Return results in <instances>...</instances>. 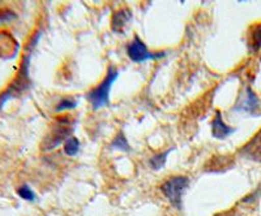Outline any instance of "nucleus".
Wrapping results in <instances>:
<instances>
[{"label":"nucleus","mask_w":261,"mask_h":216,"mask_svg":"<svg viewBox=\"0 0 261 216\" xmlns=\"http://www.w3.org/2000/svg\"><path fill=\"white\" fill-rule=\"evenodd\" d=\"M74 120L69 115L63 116L57 118L53 127L50 128L48 133L46 134L43 141H42L41 148L42 151H50L57 148L62 142H65L73 133Z\"/></svg>","instance_id":"obj_1"},{"label":"nucleus","mask_w":261,"mask_h":216,"mask_svg":"<svg viewBox=\"0 0 261 216\" xmlns=\"http://www.w3.org/2000/svg\"><path fill=\"white\" fill-rule=\"evenodd\" d=\"M118 77V69H115L114 67H110V68L107 69L106 77L103 78V81L97 87H94V89L88 92V99L92 103L94 110H99V108L109 104V102H110L111 86H113V83L115 82Z\"/></svg>","instance_id":"obj_2"},{"label":"nucleus","mask_w":261,"mask_h":216,"mask_svg":"<svg viewBox=\"0 0 261 216\" xmlns=\"http://www.w3.org/2000/svg\"><path fill=\"white\" fill-rule=\"evenodd\" d=\"M190 185V180L186 176H176L171 177L161 185V192L163 196L169 199L170 203L176 208L181 210V201H183V194L186 189Z\"/></svg>","instance_id":"obj_3"},{"label":"nucleus","mask_w":261,"mask_h":216,"mask_svg":"<svg viewBox=\"0 0 261 216\" xmlns=\"http://www.w3.org/2000/svg\"><path fill=\"white\" fill-rule=\"evenodd\" d=\"M127 53L128 56H129V59L135 63H144L146 61V60L158 59V57H163L166 55V52H149L145 43H144L139 37H135L134 41L128 45Z\"/></svg>","instance_id":"obj_4"},{"label":"nucleus","mask_w":261,"mask_h":216,"mask_svg":"<svg viewBox=\"0 0 261 216\" xmlns=\"http://www.w3.org/2000/svg\"><path fill=\"white\" fill-rule=\"evenodd\" d=\"M260 107V101H258L257 95L251 90V87L247 86L244 94L241 95V98L238 101V103L235 104L234 111L238 112H246V113H253L257 111V108Z\"/></svg>","instance_id":"obj_5"},{"label":"nucleus","mask_w":261,"mask_h":216,"mask_svg":"<svg viewBox=\"0 0 261 216\" xmlns=\"http://www.w3.org/2000/svg\"><path fill=\"white\" fill-rule=\"evenodd\" d=\"M18 43L12 34L8 32H0V57L11 59L17 53Z\"/></svg>","instance_id":"obj_6"},{"label":"nucleus","mask_w":261,"mask_h":216,"mask_svg":"<svg viewBox=\"0 0 261 216\" xmlns=\"http://www.w3.org/2000/svg\"><path fill=\"white\" fill-rule=\"evenodd\" d=\"M243 157L255 162H261V131L257 132L239 151Z\"/></svg>","instance_id":"obj_7"},{"label":"nucleus","mask_w":261,"mask_h":216,"mask_svg":"<svg viewBox=\"0 0 261 216\" xmlns=\"http://www.w3.org/2000/svg\"><path fill=\"white\" fill-rule=\"evenodd\" d=\"M234 128L228 127V125L222 120V116H221L220 111H217L213 122H212V134H213L214 138L225 139L227 138L230 134L234 133Z\"/></svg>","instance_id":"obj_8"},{"label":"nucleus","mask_w":261,"mask_h":216,"mask_svg":"<svg viewBox=\"0 0 261 216\" xmlns=\"http://www.w3.org/2000/svg\"><path fill=\"white\" fill-rule=\"evenodd\" d=\"M132 18V12L128 8H123L116 11L113 15V20H111V27L116 33H123V30L128 25V22Z\"/></svg>","instance_id":"obj_9"},{"label":"nucleus","mask_w":261,"mask_h":216,"mask_svg":"<svg viewBox=\"0 0 261 216\" xmlns=\"http://www.w3.org/2000/svg\"><path fill=\"white\" fill-rule=\"evenodd\" d=\"M230 167V162L228 159L223 157H214L213 159L209 160V164H206V171H212V172H220L222 171L223 168L227 169Z\"/></svg>","instance_id":"obj_10"},{"label":"nucleus","mask_w":261,"mask_h":216,"mask_svg":"<svg viewBox=\"0 0 261 216\" xmlns=\"http://www.w3.org/2000/svg\"><path fill=\"white\" fill-rule=\"evenodd\" d=\"M249 47H251L252 51H258L261 48V24L255 25V26L251 29Z\"/></svg>","instance_id":"obj_11"},{"label":"nucleus","mask_w":261,"mask_h":216,"mask_svg":"<svg viewBox=\"0 0 261 216\" xmlns=\"http://www.w3.org/2000/svg\"><path fill=\"white\" fill-rule=\"evenodd\" d=\"M79 151H80V141L73 136L69 137L64 142V152L68 157H74L79 154Z\"/></svg>","instance_id":"obj_12"},{"label":"nucleus","mask_w":261,"mask_h":216,"mask_svg":"<svg viewBox=\"0 0 261 216\" xmlns=\"http://www.w3.org/2000/svg\"><path fill=\"white\" fill-rule=\"evenodd\" d=\"M170 151L171 150H167L165 151V152H162V154H157L151 158V159L149 160V164H150L151 168L155 169V171H157V169H162L163 166L166 164L167 155L170 154Z\"/></svg>","instance_id":"obj_13"},{"label":"nucleus","mask_w":261,"mask_h":216,"mask_svg":"<svg viewBox=\"0 0 261 216\" xmlns=\"http://www.w3.org/2000/svg\"><path fill=\"white\" fill-rule=\"evenodd\" d=\"M111 147L113 148H118V150H123V151H129V143H128L127 138L124 137V134L120 132L118 136L114 138V141L111 142Z\"/></svg>","instance_id":"obj_14"},{"label":"nucleus","mask_w":261,"mask_h":216,"mask_svg":"<svg viewBox=\"0 0 261 216\" xmlns=\"http://www.w3.org/2000/svg\"><path fill=\"white\" fill-rule=\"evenodd\" d=\"M17 194L20 196V198L25 199V201H29V202H33L34 199H36V193L33 192L32 189H30L28 185H22V187H20L17 189Z\"/></svg>","instance_id":"obj_15"},{"label":"nucleus","mask_w":261,"mask_h":216,"mask_svg":"<svg viewBox=\"0 0 261 216\" xmlns=\"http://www.w3.org/2000/svg\"><path fill=\"white\" fill-rule=\"evenodd\" d=\"M77 106V103H76V101L72 98H64L62 99V101L58 103L57 106V111L59 112V111H64V110H71V108H74V107Z\"/></svg>","instance_id":"obj_16"},{"label":"nucleus","mask_w":261,"mask_h":216,"mask_svg":"<svg viewBox=\"0 0 261 216\" xmlns=\"http://www.w3.org/2000/svg\"><path fill=\"white\" fill-rule=\"evenodd\" d=\"M16 13L11 9H0V24H6V22H11V21L16 20Z\"/></svg>","instance_id":"obj_17"}]
</instances>
